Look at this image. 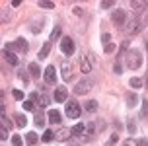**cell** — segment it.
<instances>
[{"label":"cell","mask_w":148,"mask_h":146,"mask_svg":"<svg viewBox=\"0 0 148 146\" xmlns=\"http://www.w3.org/2000/svg\"><path fill=\"white\" fill-rule=\"evenodd\" d=\"M127 66L131 68V70H136L138 66L142 64V55H140V51H136V49H131V51L127 53Z\"/></svg>","instance_id":"6da1fadb"},{"label":"cell","mask_w":148,"mask_h":146,"mask_svg":"<svg viewBox=\"0 0 148 146\" xmlns=\"http://www.w3.org/2000/svg\"><path fill=\"white\" fill-rule=\"evenodd\" d=\"M60 51L64 53V55H74V51H76V45H74L72 37H62L60 39Z\"/></svg>","instance_id":"7a4b0ae2"},{"label":"cell","mask_w":148,"mask_h":146,"mask_svg":"<svg viewBox=\"0 0 148 146\" xmlns=\"http://www.w3.org/2000/svg\"><path fill=\"white\" fill-rule=\"evenodd\" d=\"M27 49H29V45H27V41L25 39H18V41H14V43H8L6 45V51H22V53H27Z\"/></svg>","instance_id":"3957f363"},{"label":"cell","mask_w":148,"mask_h":146,"mask_svg":"<svg viewBox=\"0 0 148 146\" xmlns=\"http://www.w3.org/2000/svg\"><path fill=\"white\" fill-rule=\"evenodd\" d=\"M29 99L35 103V105H39L41 109L49 105V95H47V94H37V92H33V94L29 95Z\"/></svg>","instance_id":"277c9868"},{"label":"cell","mask_w":148,"mask_h":146,"mask_svg":"<svg viewBox=\"0 0 148 146\" xmlns=\"http://www.w3.org/2000/svg\"><path fill=\"white\" fill-rule=\"evenodd\" d=\"M60 76H62L64 82H68L72 78V64H70V60H66V58L60 62Z\"/></svg>","instance_id":"5b68a950"},{"label":"cell","mask_w":148,"mask_h":146,"mask_svg":"<svg viewBox=\"0 0 148 146\" xmlns=\"http://www.w3.org/2000/svg\"><path fill=\"white\" fill-rule=\"evenodd\" d=\"M111 20H113V23L115 25H119V27H123L127 22V12L125 10H115L113 14H111Z\"/></svg>","instance_id":"8992f818"},{"label":"cell","mask_w":148,"mask_h":146,"mask_svg":"<svg viewBox=\"0 0 148 146\" xmlns=\"http://www.w3.org/2000/svg\"><path fill=\"white\" fill-rule=\"evenodd\" d=\"M80 113H82V109H80V105H78L76 101H68L66 103V115L70 117V119H78Z\"/></svg>","instance_id":"52a82bcc"},{"label":"cell","mask_w":148,"mask_h":146,"mask_svg":"<svg viewBox=\"0 0 148 146\" xmlns=\"http://www.w3.org/2000/svg\"><path fill=\"white\" fill-rule=\"evenodd\" d=\"M57 140H60V142H66L70 136H72V129H66V127H60L59 131H57Z\"/></svg>","instance_id":"ba28073f"},{"label":"cell","mask_w":148,"mask_h":146,"mask_svg":"<svg viewBox=\"0 0 148 146\" xmlns=\"http://www.w3.org/2000/svg\"><path fill=\"white\" fill-rule=\"evenodd\" d=\"M66 97H68V90L64 86H59L55 90V101L62 103V101H66Z\"/></svg>","instance_id":"9c48e42d"},{"label":"cell","mask_w":148,"mask_h":146,"mask_svg":"<svg viewBox=\"0 0 148 146\" xmlns=\"http://www.w3.org/2000/svg\"><path fill=\"white\" fill-rule=\"evenodd\" d=\"M45 82L47 84H55L57 82V70H55V66H47L45 68Z\"/></svg>","instance_id":"30bf717a"},{"label":"cell","mask_w":148,"mask_h":146,"mask_svg":"<svg viewBox=\"0 0 148 146\" xmlns=\"http://www.w3.org/2000/svg\"><path fill=\"white\" fill-rule=\"evenodd\" d=\"M90 88H92V84H90L88 80H82V82H78V84H76L74 92H76L78 95H82V94H86V92H90Z\"/></svg>","instance_id":"8fae6325"},{"label":"cell","mask_w":148,"mask_h":146,"mask_svg":"<svg viewBox=\"0 0 148 146\" xmlns=\"http://www.w3.org/2000/svg\"><path fill=\"white\" fill-rule=\"evenodd\" d=\"M4 58H6V62H10L12 66H18V64H20V58L16 57L12 51H6V49H4Z\"/></svg>","instance_id":"7c38bea8"},{"label":"cell","mask_w":148,"mask_h":146,"mask_svg":"<svg viewBox=\"0 0 148 146\" xmlns=\"http://www.w3.org/2000/svg\"><path fill=\"white\" fill-rule=\"evenodd\" d=\"M80 70H82V74H90V70H92V62L88 60V57L80 58Z\"/></svg>","instance_id":"4fadbf2b"},{"label":"cell","mask_w":148,"mask_h":146,"mask_svg":"<svg viewBox=\"0 0 148 146\" xmlns=\"http://www.w3.org/2000/svg\"><path fill=\"white\" fill-rule=\"evenodd\" d=\"M47 117H49V123H53V125H59L60 123V113L57 109H51L49 113H47Z\"/></svg>","instance_id":"5bb4252c"},{"label":"cell","mask_w":148,"mask_h":146,"mask_svg":"<svg viewBox=\"0 0 148 146\" xmlns=\"http://www.w3.org/2000/svg\"><path fill=\"white\" fill-rule=\"evenodd\" d=\"M27 72H29L33 78H39V76H41V68H39L37 62H31V64L27 66Z\"/></svg>","instance_id":"9a60e30c"},{"label":"cell","mask_w":148,"mask_h":146,"mask_svg":"<svg viewBox=\"0 0 148 146\" xmlns=\"http://www.w3.org/2000/svg\"><path fill=\"white\" fill-rule=\"evenodd\" d=\"M140 29V22L138 20H133V22H129V25H127V33L131 35V33H136Z\"/></svg>","instance_id":"2e32d148"},{"label":"cell","mask_w":148,"mask_h":146,"mask_svg":"<svg viewBox=\"0 0 148 146\" xmlns=\"http://www.w3.org/2000/svg\"><path fill=\"white\" fill-rule=\"evenodd\" d=\"M84 132H86V125L84 123H78L72 127V136H82Z\"/></svg>","instance_id":"e0dca14e"},{"label":"cell","mask_w":148,"mask_h":146,"mask_svg":"<svg viewBox=\"0 0 148 146\" xmlns=\"http://www.w3.org/2000/svg\"><path fill=\"white\" fill-rule=\"evenodd\" d=\"M51 47H53V43H51V41H47V43L43 45V49L39 51V58H41V60L49 57V53H51Z\"/></svg>","instance_id":"ac0fdd59"},{"label":"cell","mask_w":148,"mask_h":146,"mask_svg":"<svg viewBox=\"0 0 148 146\" xmlns=\"http://www.w3.org/2000/svg\"><path fill=\"white\" fill-rule=\"evenodd\" d=\"M14 121H16V125H18L20 129H23V127H25V123H27V119H25V115H22V113H18V115H14Z\"/></svg>","instance_id":"d6986e66"},{"label":"cell","mask_w":148,"mask_h":146,"mask_svg":"<svg viewBox=\"0 0 148 146\" xmlns=\"http://www.w3.org/2000/svg\"><path fill=\"white\" fill-rule=\"evenodd\" d=\"M84 109L86 111H90V113H94V111H97V101L96 99H90L86 105H84Z\"/></svg>","instance_id":"ffe728a7"},{"label":"cell","mask_w":148,"mask_h":146,"mask_svg":"<svg viewBox=\"0 0 148 146\" xmlns=\"http://www.w3.org/2000/svg\"><path fill=\"white\" fill-rule=\"evenodd\" d=\"M131 6H133V10H136V12H140V10H144V8L148 6V2H138V0H136V2H131Z\"/></svg>","instance_id":"44dd1931"},{"label":"cell","mask_w":148,"mask_h":146,"mask_svg":"<svg viewBox=\"0 0 148 146\" xmlns=\"http://www.w3.org/2000/svg\"><path fill=\"white\" fill-rule=\"evenodd\" d=\"M41 138H43V142H51V140L55 138V132H53V131H49V129H47V131L43 132V136H41Z\"/></svg>","instance_id":"7402d4cb"},{"label":"cell","mask_w":148,"mask_h":146,"mask_svg":"<svg viewBox=\"0 0 148 146\" xmlns=\"http://www.w3.org/2000/svg\"><path fill=\"white\" fill-rule=\"evenodd\" d=\"M136 101H138V95H136V94H129V95H127V103H129L131 107L136 105Z\"/></svg>","instance_id":"603a6c76"},{"label":"cell","mask_w":148,"mask_h":146,"mask_svg":"<svg viewBox=\"0 0 148 146\" xmlns=\"http://www.w3.org/2000/svg\"><path fill=\"white\" fill-rule=\"evenodd\" d=\"M60 33H62V31H60V27H59V25H57V27H55V29H53V31H51V39H49V41H51V43H53L55 39H59V37H60Z\"/></svg>","instance_id":"cb8c5ba5"},{"label":"cell","mask_w":148,"mask_h":146,"mask_svg":"<svg viewBox=\"0 0 148 146\" xmlns=\"http://www.w3.org/2000/svg\"><path fill=\"white\" fill-rule=\"evenodd\" d=\"M131 88H134V90H138V88H142V80L140 78H131Z\"/></svg>","instance_id":"d4e9b609"},{"label":"cell","mask_w":148,"mask_h":146,"mask_svg":"<svg viewBox=\"0 0 148 146\" xmlns=\"http://www.w3.org/2000/svg\"><path fill=\"white\" fill-rule=\"evenodd\" d=\"M23 109H25V111H35V103L31 101V99L23 101Z\"/></svg>","instance_id":"484cf974"},{"label":"cell","mask_w":148,"mask_h":146,"mask_svg":"<svg viewBox=\"0 0 148 146\" xmlns=\"http://www.w3.org/2000/svg\"><path fill=\"white\" fill-rule=\"evenodd\" d=\"M25 140H27L29 144H35L37 142V134L35 132H27V134H25Z\"/></svg>","instance_id":"4316f807"},{"label":"cell","mask_w":148,"mask_h":146,"mask_svg":"<svg viewBox=\"0 0 148 146\" xmlns=\"http://www.w3.org/2000/svg\"><path fill=\"white\" fill-rule=\"evenodd\" d=\"M35 125L37 127H43L45 125V117L41 115V113H35Z\"/></svg>","instance_id":"83f0119b"},{"label":"cell","mask_w":148,"mask_h":146,"mask_svg":"<svg viewBox=\"0 0 148 146\" xmlns=\"http://www.w3.org/2000/svg\"><path fill=\"white\" fill-rule=\"evenodd\" d=\"M39 6L45 8V10H53V8H55V4H53V2H49V0H43V2H39Z\"/></svg>","instance_id":"f1b7e54d"},{"label":"cell","mask_w":148,"mask_h":146,"mask_svg":"<svg viewBox=\"0 0 148 146\" xmlns=\"http://www.w3.org/2000/svg\"><path fill=\"white\" fill-rule=\"evenodd\" d=\"M12 144H14V146H22L23 144L22 136H20V134H14V136H12Z\"/></svg>","instance_id":"f546056e"},{"label":"cell","mask_w":148,"mask_h":146,"mask_svg":"<svg viewBox=\"0 0 148 146\" xmlns=\"http://www.w3.org/2000/svg\"><path fill=\"white\" fill-rule=\"evenodd\" d=\"M12 95H14V99H18V101H20V99H23V92H22V90H14V92H12Z\"/></svg>","instance_id":"4dcf8cb0"},{"label":"cell","mask_w":148,"mask_h":146,"mask_svg":"<svg viewBox=\"0 0 148 146\" xmlns=\"http://www.w3.org/2000/svg\"><path fill=\"white\" fill-rule=\"evenodd\" d=\"M0 138H2V140H6V138H8V129L4 127V125L0 127Z\"/></svg>","instance_id":"1f68e13d"},{"label":"cell","mask_w":148,"mask_h":146,"mask_svg":"<svg viewBox=\"0 0 148 146\" xmlns=\"http://www.w3.org/2000/svg\"><path fill=\"white\" fill-rule=\"evenodd\" d=\"M123 146H138V142H136L134 138H127L125 142H123Z\"/></svg>","instance_id":"d6a6232c"},{"label":"cell","mask_w":148,"mask_h":146,"mask_svg":"<svg viewBox=\"0 0 148 146\" xmlns=\"http://www.w3.org/2000/svg\"><path fill=\"white\" fill-rule=\"evenodd\" d=\"M127 129H129V134H134V131H136V127H134L133 121H129V123H127Z\"/></svg>","instance_id":"836d02e7"},{"label":"cell","mask_w":148,"mask_h":146,"mask_svg":"<svg viewBox=\"0 0 148 146\" xmlns=\"http://www.w3.org/2000/svg\"><path fill=\"white\" fill-rule=\"evenodd\" d=\"M103 51H105V53H113V51H115V45H113V43H107V45L103 47Z\"/></svg>","instance_id":"e575fe53"},{"label":"cell","mask_w":148,"mask_h":146,"mask_svg":"<svg viewBox=\"0 0 148 146\" xmlns=\"http://www.w3.org/2000/svg\"><path fill=\"white\" fill-rule=\"evenodd\" d=\"M113 6V2H111V0H105V2H101V8H103V10H107V8H111Z\"/></svg>","instance_id":"d590c367"},{"label":"cell","mask_w":148,"mask_h":146,"mask_svg":"<svg viewBox=\"0 0 148 146\" xmlns=\"http://www.w3.org/2000/svg\"><path fill=\"white\" fill-rule=\"evenodd\" d=\"M101 41H103V43L107 45V43L111 41V35H109V33H103V35H101Z\"/></svg>","instance_id":"8d00e7d4"},{"label":"cell","mask_w":148,"mask_h":146,"mask_svg":"<svg viewBox=\"0 0 148 146\" xmlns=\"http://www.w3.org/2000/svg\"><path fill=\"white\" fill-rule=\"evenodd\" d=\"M142 115H148V101H142Z\"/></svg>","instance_id":"74e56055"},{"label":"cell","mask_w":148,"mask_h":146,"mask_svg":"<svg viewBox=\"0 0 148 146\" xmlns=\"http://www.w3.org/2000/svg\"><path fill=\"white\" fill-rule=\"evenodd\" d=\"M117 140H119V134H117V132H115V134H111V142H113V144H115Z\"/></svg>","instance_id":"f35d334b"},{"label":"cell","mask_w":148,"mask_h":146,"mask_svg":"<svg viewBox=\"0 0 148 146\" xmlns=\"http://www.w3.org/2000/svg\"><path fill=\"white\" fill-rule=\"evenodd\" d=\"M20 78H22V80L25 82V84H27V80H29V78H27V76H25V72H20Z\"/></svg>","instance_id":"ab89813d"},{"label":"cell","mask_w":148,"mask_h":146,"mask_svg":"<svg viewBox=\"0 0 148 146\" xmlns=\"http://www.w3.org/2000/svg\"><path fill=\"white\" fill-rule=\"evenodd\" d=\"M115 72H117V74H121V72H123V68H121V64H115Z\"/></svg>","instance_id":"60d3db41"},{"label":"cell","mask_w":148,"mask_h":146,"mask_svg":"<svg viewBox=\"0 0 148 146\" xmlns=\"http://www.w3.org/2000/svg\"><path fill=\"white\" fill-rule=\"evenodd\" d=\"M20 4H22L20 0H12V6H14V8H18V6H20Z\"/></svg>","instance_id":"b9f144b4"},{"label":"cell","mask_w":148,"mask_h":146,"mask_svg":"<svg viewBox=\"0 0 148 146\" xmlns=\"http://www.w3.org/2000/svg\"><path fill=\"white\" fill-rule=\"evenodd\" d=\"M138 146H148V140H140V142H138Z\"/></svg>","instance_id":"7bdbcfd3"},{"label":"cell","mask_w":148,"mask_h":146,"mask_svg":"<svg viewBox=\"0 0 148 146\" xmlns=\"http://www.w3.org/2000/svg\"><path fill=\"white\" fill-rule=\"evenodd\" d=\"M146 88H148V78H146Z\"/></svg>","instance_id":"ee69618b"},{"label":"cell","mask_w":148,"mask_h":146,"mask_svg":"<svg viewBox=\"0 0 148 146\" xmlns=\"http://www.w3.org/2000/svg\"><path fill=\"white\" fill-rule=\"evenodd\" d=\"M146 49H148V43H146Z\"/></svg>","instance_id":"f6af8a7d"}]
</instances>
